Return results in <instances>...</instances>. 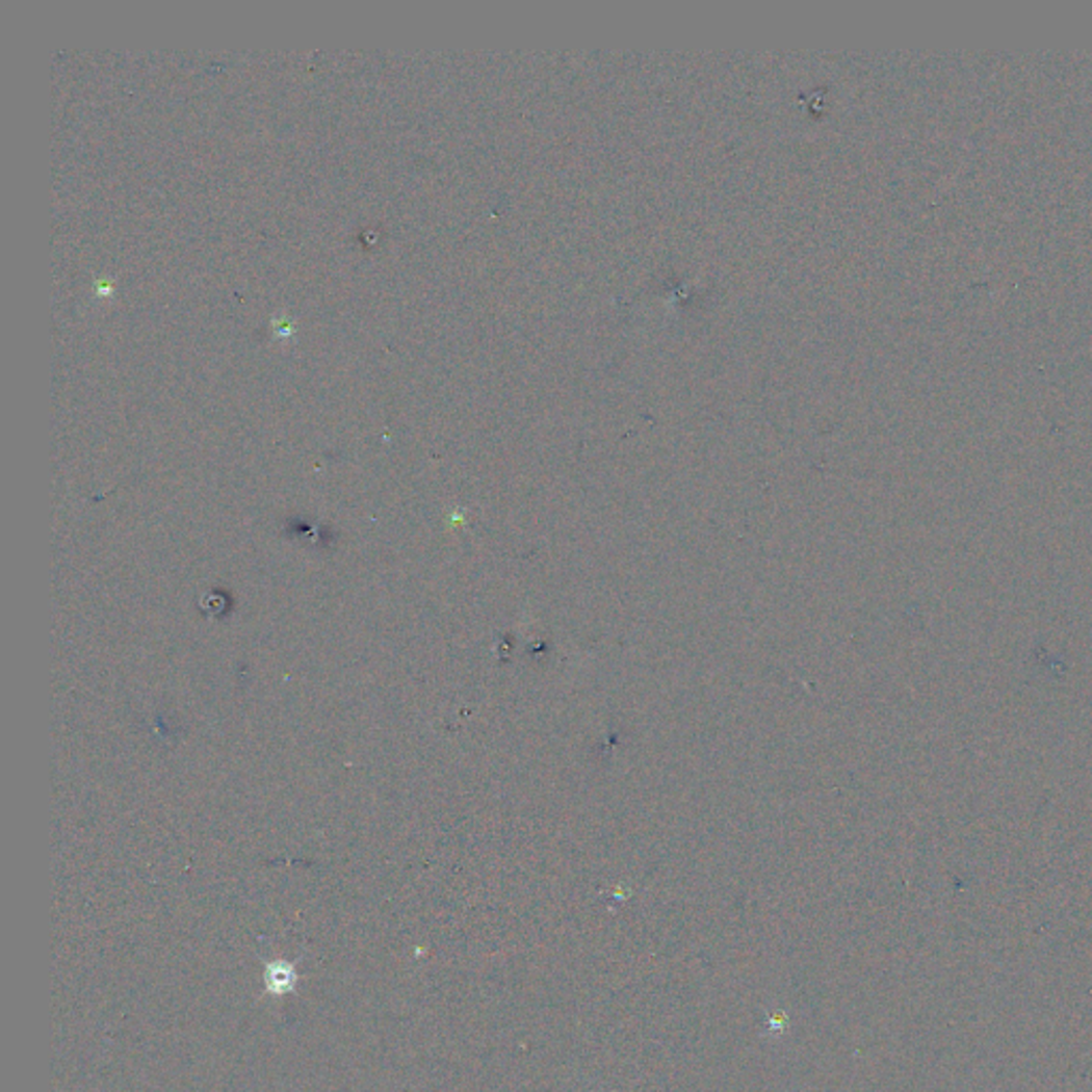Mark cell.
<instances>
[{"instance_id": "obj_1", "label": "cell", "mask_w": 1092, "mask_h": 1092, "mask_svg": "<svg viewBox=\"0 0 1092 1092\" xmlns=\"http://www.w3.org/2000/svg\"><path fill=\"white\" fill-rule=\"evenodd\" d=\"M297 969L295 964L288 960H271L265 964V990L267 994L282 996L295 992L297 986Z\"/></svg>"}]
</instances>
